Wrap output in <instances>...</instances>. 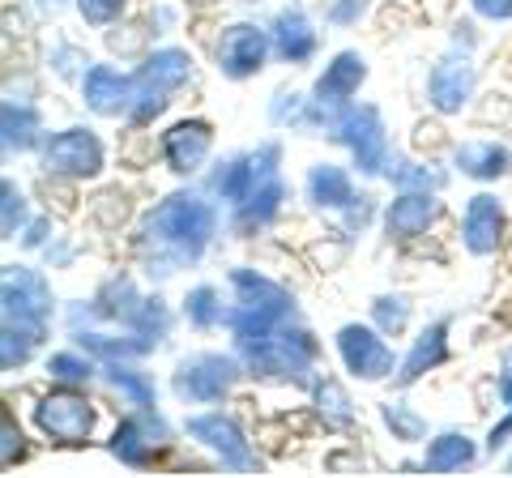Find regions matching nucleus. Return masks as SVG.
<instances>
[{
  "label": "nucleus",
  "instance_id": "a18cd8bd",
  "mask_svg": "<svg viewBox=\"0 0 512 478\" xmlns=\"http://www.w3.org/2000/svg\"><path fill=\"white\" fill-rule=\"evenodd\" d=\"M504 368H508V372H512V350H508V355H504Z\"/></svg>",
  "mask_w": 512,
  "mask_h": 478
},
{
  "label": "nucleus",
  "instance_id": "f257e3e1",
  "mask_svg": "<svg viewBox=\"0 0 512 478\" xmlns=\"http://www.w3.org/2000/svg\"><path fill=\"white\" fill-rule=\"evenodd\" d=\"M218 235V201L201 188H175L137 222L133 252L150 278H171L192 269Z\"/></svg>",
  "mask_w": 512,
  "mask_h": 478
},
{
  "label": "nucleus",
  "instance_id": "9d476101",
  "mask_svg": "<svg viewBox=\"0 0 512 478\" xmlns=\"http://www.w3.org/2000/svg\"><path fill=\"white\" fill-rule=\"evenodd\" d=\"M333 141H342L355 158L359 175H384L389 171V133H384V116L376 103H350L338 116Z\"/></svg>",
  "mask_w": 512,
  "mask_h": 478
},
{
  "label": "nucleus",
  "instance_id": "9b49d317",
  "mask_svg": "<svg viewBox=\"0 0 512 478\" xmlns=\"http://www.w3.org/2000/svg\"><path fill=\"white\" fill-rule=\"evenodd\" d=\"M188 440H197L205 453H214L222 466L235 470V474H252L261 470V457H256L252 440L244 436V427H239L227 410H201L192 414V419L184 423Z\"/></svg>",
  "mask_w": 512,
  "mask_h": 478
},
{
  "label": "nucleus",
  "instance_id": "6ab92c4d",
  "mask_svg": "<svg viewBox=\"0 0 512 478\" xmlns=\"http://www.w3.org/2000/svg\"><path fill=\"white\" fill-rule=\"evenodd\" d=\"M82 99L94 116H107V120L124 116L128 120L133 99H137V82H133V73H120L116 65H90L82 73Z\"/></svg>",
  "mask_w": 512,
  "mask_h": 478
},
{
  "label": "nucleus",
  "instance_id": "20e7f679",
  "mask_svg": "<svg viewBox=\"0 0 512 478\" xmlns=\"http://www.w3.org/2000/svg\"><path fill=\"white\" fill-rule=\"evenodd\" d=\"M192 77V56L184 47H158L141 60V69H133V82H137V99H133V111H128V124L146 129L158 116L167 111L171 94L184 90Z\"/></svg>",
  "mask_w": 512,
  "mask_h": 478
},
{
  "label": "nucleus",
  "instance_id": "393cba45",
  "mask_svg": "<svg viewBox=\"0 0 512 478\" xmlns=\"http://www.w3.org/2000/svg\"><path fill=\"white\" fill-rule=\"evenodd\" d=\"M453 167L466 175V180L491 184V180H504L512 171V150L500 146V141H466V146L453 150Z\"/></svg>",
  "mask_w": 512,
  "mask_h": 478
},
{
  "label": "nucleus",
  "instance_id": "c03bdc74",
  "mask_svg": "<svg viewBox=\"0 0 512 478\" xmlns=\"http://www.w3.org/2000/svg\"><path fill=\"white\" fill-rule=\"evenodd\" d=\"M495 393H500V402H504V410H512V372L504 368V376L495 380Z\"/></svg>",
  "mask_w": 512,
  "mask_h": 478
},
{
  "label": "nucleus",
  "instance_id": "72a5a7b5",
  "mask_svg": "<svg viewBox=\"0 0 512 478\" xmlns=\"http://www.w3.org/2000/svg\"><path fill=\"white\" fill-rule=\"evenodd\" d=\"M43 346V338L35 329H26V325H5L0 329V368L5 372H18L30 363V355Z\"/></svg>",
  "mask_w": 512,
  "mask_h": 478
},
{
  "label": "nucleus",
  "instance_id": "a878e982",
  "mask_svg": "<svg viewBox=\"0 0 512 478\" xmlns=\"http://www.w3.org/2000/svg\"><path fill=\"white\" fill-rule=\"evenodd\" d=\"M0 129H5V154H26V150H43V120L39 107L26 99H5L0 107Z\"/></svg>",
  "mask_w": 512,
  "mask_h": 478
},
{
  "label": "nucleus",
  "instance_id": "ddd939ff",
  "mask_svg": "<svg viewBox=\"0 0 512 478\" xmlns=\"http://www.w3.org/2000/svg\"><path fill=\"white\" fill-rule=\"evenodd\" d=\"M269 56H274V35L256 22H235L214 43V65L227 82H248L269 65Z\"/></svg>",
  "mask_w": 512,
  "mask_h": 478
},
{
  "label": "nucleus",
  "instance_id": "7ed1b4c3",
  "mask_svg": "<svg viewBox=\"0 0 512 478\" xmlns=\"http://www.w3.org/2000/svg\"><path fill=\"white\" fill-rule=\"evenodd\" d=\"M248 376L239 350H197V355H184L171 372V393L180 397L184 406H214L222 397H231V389Z\"/></svg>",
  "mask_w": 512,
  "mask_h": 478
},
{
  "label": "nucleus",
  "instance_id": "473e14b6",
  "mask_svg": "<svg viewBox=\"0 0 512 478\" xmlns=\"http://www.w3.org/2000/svg\"><path fill=\"white\" fill-rule=\"evenodd\" d=\"M380 419H384V427L393 432V440H402V444H419V440H427V419H423V414L414 410L410 402H402V397L384 402V406H380Z\"/></svg>",
  "mask_w": 512,
  "mask_h": 478
},
{
  "label": "nucleus",
  "instance_id": "2f4dec72",
  "mask_svg": "<svg viewBox=\"0 0 512 478\" xmlns=\"http://www.w3.org/2000/svg\"><path fill=\"white\" fill-rule=\"evenodd\" d=\"M227 312H231V304H222V291H218V286H210V282L192 286V291L184 295V316H188L192 329H218V325H227Z\"/></svg>",
  "mask_w": 512,
  "mask_h": 478
},
{
  "label": "nucleus",
  "instance_id": "5701e85b",
  "mask_svg": "<svg viewBox=\"0 0 512 478\" xmlns=\"http://www.w3.org/2000/svg\"><path fill=\"white\" fill-rule=\"evenodd\" d=\"M282 201H286L282 175H274V180H265V184H256L244 201L231 205V231H235L239 239H248V235H256V231H265L269 222L282 214Z\"/></svg>",
  "mask_w": 512,
  "mask_h": 478
},
{
  "label": "nucleus",
  "instance_id": "aec40b11",
  "mask_svg": "<svg viewBox=\"0 0 512 478\" xmlns=\"http://www.w3.org/2000/svg\"><path fill=\"white\" fill-rule=\"evenodd\" d=\"M227 282H231V291H235V304L256 308V312L274 316V321H299L295 295L286 291L282 282L265 278V274H256V269H248V265L231 269V278H227Z\"/></svg>",
  "mask_w": 512,
  "mask_h": 478
},
{
  "label": "nucleus",
  "instance_id": "cd10ccee",
  "mask_svg": "<svg viewBox=\"0 0 512 478\" xmlns=\"http://www.w3.org/2000/svg\"><path fill=\"white\" fill-rule=\"evenodd\" d=\"M312 406L320 414V423H325V432H350L355 427V402H350V393L338 376H316L312 380Z\"/></svg>",
  "mask_w": 512,
  "mask_h": 478
},
{
  "label": "nucleus",
  "instance_id": "49530a36",
  "mask_svg": "<svg viewBox=\"0 0 512 478\" xmlns=\"http://www.w3.org/2000/svg\"><path fill=\"white\" fill-rule=\"evenodd\" d=\"M508 474H512V457H508Z\"/></svg>",
  "mask_w": 512,
  "mask_h": 478
},
{
  "label": "nucleus",
  "instance_id": "423d86ee",
  "mask_svg": "<svg viewBox=\"0 0 512 478\" xmlns=\"http://www.w3.org/2000/svg\"><path fill=\"white\" fill-rule=\"evenodd\" d=\"M278 163H282V146H278V141H261L256 150L227 154L222 163L210 167V175H205V193L231 210V205L244 201L256 184H265V180H274V175H282Z\"/></svg>",
  "mask_w": 512,
  "mask_h": 478
},
{
  "label": "nucleus",
  "instance_id": "c756f323",
  "mask_svg": "<svg viewBox=\"0 0 512 478\" xmlns=\"http://www.w3.org/2000/svg\"><path fill=\"white\" fill-rule=\"evenodd\" d=\"M384 175L397 193H440L448 184V171L440 163H423V158H389Z\"/></svg>",
  "mask_w": 512,
  "mask_h": 478
},
{
  "label": "nucleus",
  "instance_id": "39448f33",
  "mask_svg": "<svg viewBox=\"0 0 512 478\" xmlns=\"http://www.w3.org/2000/svg\"><path fill=\"white\" fill-rule=\"evenodd\" d=\"M94 423H99V406L77 385H60L35 402L39 436L47 444H56V449H82V444H90Z\"/></svg>",
  "mask_w": 512,
  "mask_h": 478
},
{
  "label": "nucleus",
  "instance_id": "b1692460",
  "mask_svg": "<svg viewBox=\"0 0 512 478\" xmlns=\"http://www.w3.org/2000/svg\"><path fill=\"white\" fill-rule=\"evenodd\" d=\"M303 197L312 201V210H329V214H346L355 205V180L350 171L338 163H316L308 167V180H303Z\"/></svg>",
  "mask_w": 512,
  "mask_h": 478
},
{
  "label": "nucleus",
  "instance_id": "e433bc0d",
  "mask_svg": "<svg viewBox=\"0 0 512 478\" xmlns=\"http://www.w3.org/2000/svg\"><path fill=\"white\" fill-rule=\"evenodd\" d=\"M26 432L18 427V419H13V410H5V419H0V461L13 470L18 461H26Z\"/></svg>",
  "mask_w": 512,
  "mask_h": 478
},
{
  "label": "nucleus",
  "instance_id": "a19ab883",
  "mask_svg": "<svg viewBox=\"0 0 512 478\" xmlns=\"http://www.w3.org/2000/svg\"><path fill=\"white\" fill-rule=\"evenodd\" d=\"M470 9L487 22H512V0H470Z\"/></svg>",
  "mask_w": 512,
  "mask_h": 478
},
{
  "label": "nucleus",
  "instance_id": "79ce46f5",
  "mask_svg": "<svg viewBox=\"0 0 512 478\" xmlns=\"http://www.w3.org/2000/svg\"><path fill=\"white\" fill-rule=\"evenodd\" d=\"M508 440H512V410H504V419H500V423H495L491 432H487V453L495 457V453H500Z\"/></svg>",
  "mask_w": 512,
  "mask_h": 478
},
{
  "label": "nucleus",
  "instance_id": "bb28decb",
  "mask_svg": "<svg viewBox=\"0 0 512 478\" xmlns=\"http://www.w3.org/2000/svg\"><path fill=\"white\" fill-rule=\"evenodd\" d=\"M103 380H107V389L116 393L128 410H158L154 380L141 372V368H133V359H111V363H103Z\"/></svg>",
  "mask_w": 512,
  "mask_h": 478
},
{
  "label": "nucleus",
  "instance_id": "f3484780",
  "mask_svg": "<svg viewBox=\"0 0 512 478\" xmlns=\"http://www.w3.org/2000/svg\"><path fill=\"white\" fill-rule=\"evenodd\" d=\"M448 329H453V321H448V316H440V321H431V325L419 329V338L410 342V350L402 355V363H397V372H393V385H397V389L419 385L427 372H436V368H444V363L453 359V342H448Z\"/></svg>",
  "mask_w": 512,
  "mask_h": 478
},
{
  "label": "nucleus",
  "instance_id": "4468645a",
  "mask_svg": "<svg viewBox=\"0 0 512 478\" xmlns=\"http://www.w3.org/2000/svg\"><path fill=\"white\" fill-rule=\"evenodd\" d=\"M508 235V210L495 193H474L461 210V248L470 257H495Z\"/></svg>",
  "mask_w": 512,
  "mask_h": 478
},
{
  "label": "nucleus",
  "instance_id": "f03ea898",
  "mask_svg": "<svg viewBox=\"0 0 512 478\" xmlns=\"http://www.w3.org/2000/svg\"><path fill=\"white\" fill-rule=\"evenodd\" d=\"M239 359H244L248 376H256V380H278V385L312 389L320 342L299 321H286V325H278L274 333H269L265 342L239 350Z\"/></svg>",
  "mask_w": 512,
  "mask_h": 478
},
{
  "label": "nucleus",
  "instance_id": "4be33fe9",
  "mask_svg": "<svg viewBox=\"0 0 512 478\" xmlns=\"http://www.w3.org/2000/svg\"><path fill=\"white\" fill-rule=\"evenodd\" d=\"M269 35H274V56L282 60V65H308V60L316 56L320 47V35L312 18L303 9H282L274 22H269Z\"/></svg>",
  "mask_w": 512,
  "mask_h": 478
},
{
  "label": "nucleus",
  "instance_id": "1a4fd4ad",
  "mask_svg": "<svg viewBox=\"0 0 512 478\" xmlns=\"http://www.w3.org/2000/svg\"><path fill=\"white\" fill-rule=\"evenodd\" d=\"M171 423L158 410H128L107 440V453L128 470H150L171 449Z\"/></svg>",
  "mask_w": 512,
  "mask_h": 478
},
{
  "label": "nucleus",
  "instance_id": "4c0bfd02",
  "mask_svg": "<svg viewBox=\"0 0 512 478\" xmlns=\"http://www.w3.org/2000/svg\"><path fill=\"white\" fill-rule=\"evenodd\" d=\"M124 9H128V0H77V13H82V22H90V26L120 22Z\"/></svg>",
  "mask_w": 512,
  "mask_h": 478
},
{
  "label": "nucleus",
  "instance_id": "7c9ffc66",
  "mask_svg": "<svg viewBox=\"0 0 512 478\" xmlns=\"http://www.w3.org/2000/svg\"><path fill=\"white\" fill-rule=\"evenodd\" d=\"M47 376L60 380V385H90L94 376H103V368L90 350L73 346V350H52L47 355Z\"/></svg>",
  "mask_w": 512,
  "mask_h": 478
},
{
  "label": "nucleus",
  "instance_id": "f704fd0d",
  "mask_svg": "<svg viewBox=\"0 0 512 478\" xmlns=\"http://www.w3.org/2000/svg\"><path fill=\"white\" fill-rule=\"evenodd\" d=\"M410 295H376L372 299V325L384 333V338H402L410 329Z\"/></svg>",
  "mask_w": 512,
  "mask_h": 478
},
{
  "label": "nucleus",
  "instance_id": "f8f14e48",
  "mask_svg": "<svg viewBox=\"0 0 512 478\" xmlns=\"http://www.w3.org/2000/svg\"><path fill=\"white\" fill-rule=\"evenodd\" d=\"M333 346H338L342 368L355 380H363V385H376V380H389L397 372L393 346L384 342V333L376 325L350 321V325H342L338 333H333Z\"/></svg>",
  "mask_w": 512,
  "mask_h": 478
},
{
  "label": "nucleus",
  "instance_id": "c85d7f7f",
  "mask_svg": "<svg viewBox=\"0 0 512 478\" xmlns=\"http://www.w3.org/2000/svg\"><path fill=\"white\" fill-rule=\"evenodd\" d=\"M478 461V444L466 432H440L427 440L423 453V474H457Z\"/></svg>",
  "mask_w": 512,
  "mask_h": 478
},
{
  "label": "nucleus",
  "instance_id": "c9c22d12",
  "mask_svg": "<svg viewBox=\"0 0 512 478\" xmlns=\"http://www.w3.org/2000/svg\"><path fill=\"white\" fill-rule=\"evenodd\" d=\"M0 201H5V205H0V231H5L0 239H18V235L30 227L26 193H22V188L13 184V180H5V184H0Z\"/></svg>",
  "mask_w": 512,
  "mask_h": 478
},
{
  "label": "nucleus",
  "instance_id": "a211bd4d",
  "mask_svg": "<svg viewBox=\"0 0 512 478\" xmlns=\"http://www.w3.org/2000/svg\"><path fill=\"white\" fill-rule=\"evenodd\" d=\"M444 218V201L440 193H397L389 205H384V235L393 244H410V239L427 235L436 222Z\"/></svg>",
  "mask_w": 512,
  "mask_h": 478
},
{
  "label": "nucleus",
  "instance_id": "0eeeda50",
  "mask_svg": "<svg viewBox=\"0 0 512 478\" xmlns=\"http://www.w3.org/2000/svg\"><path fill=\"white\" fill-rule=\"evenodd\" d=\"M39 163L52 180H99L103 167H107V146L103 137L86 129V124H73V129H60L43 141L39 150Z\"/></svg>",
  "mask_w": 512,
  "mask_h": 478
},
{
  "label": "nucleus",
  "instance_id": "6e6552de",
  "mask_svg": "<svg viewBox=\"0 0 512 478\" xmlns=\"http://www.w3.org/2000/svg\"><path fill=\"white\" fill-rule=\"evenodd\" d=\"M0 299H5V325H26V329H35L39 338H47L52 316H56V295H52V282H47L39 269L5 265Z\"/></svg>",
  "mask_w": 512,
  "mask_h": 478
},
{
  "label": "nucleus",
  "instance_id": "dca6fc26",
  "mask_svg": "<svg viewBox=\"0 0 512 478\" xmlns=\"http://www.w3.org/2000/svg\"><path fill=\"white\" fill-rule=\"evenodd\" d=\"M210 150H214V124L201 116L175 120L163 133V141H158V154H163L167 171L175 175H197L205 167V158H210Z\"/></svg>",
  "mask_w": 512,
  "mask_h": 478
},
{
  "label": "nucleus",
  "instance_id": "412c9836",
  "mask_svg": "<svg viewBox=\"0 0 512 478\" xmlns=\"http://www.w3.org/2000/svg\"><path fill=\"white\" fill-rule=\"evenodd\" d=\"M363 82H367V60H363V52H338L325 65V73L316 77V86H312L308 99L316 107H325V111H346Z\"/></svg>",
  "mask_w": 512,
  "mask_h": 478
},
{
  "label": "nucleus",
  "instance_id": "58836bf2",
  "mask_svg": "<svg viewBox=\"0 0 512 478\" xmlns=\"http://www.w3.org/2000/svg\"><path fill=\"white\" fill-rule=\"evenodd\" d=\"M303 111H308V99L303 94H274V107H269V116H274V124H286V129H299L303 124Z\"/></svg>",
  "mask_w": 512,
  "mask_h": 478
},
{
  "label": "nucleus",
  "instance_id": "ea45409f",
  "mask_svg": "<svg viewBox=\"0 0 512 478\" xmlns=\"http://www.w3.org/2000/svg\"><path fill=\"white\" fill-rule=\"evenodd\" d=\"M363 13H367V0H333V5L325 9V18L333 26H355Z\"/></svg>",
  "mask_w": 512,
  "mask_h": 478
},
{
  "label": "nucleus",
  "instance_id": "37998d69",
  "mask_svg": "<svg viewBox=\"0 0 512 478\" xmlns=\"http://www.w3.org/2000/svg\"><path fill=\"white\" fill-rule=\"evenodd\" d=\"M47 231H52V218H35V222H30V227L22 231V248H30V252L47 248Z\"/></svg>",
  "mask_w": 512,
  "mask_h": 478
},
{
  "label": "nucleus",
  "instance_id": "2eb2a0df",
  "mask_svg": "<svg viewBox=\"0 0 512 478\" xmlns=\"http://www.w3.org/2000/svg\"><path fill=\"white\" fill-rule=\"evenodd\" d=\"M478 90V69L470 56H444L427 73V107L440 116H461Z\"/></svg>",
  "mask_w": 512,
  "mask_h": 478
}]
</instances>
